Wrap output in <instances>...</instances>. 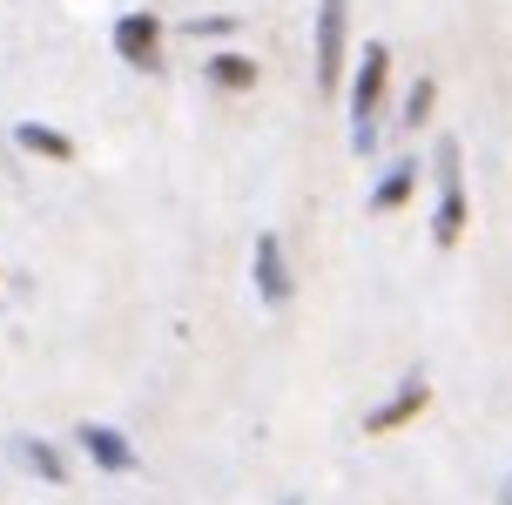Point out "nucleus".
Segmentation results:
<instances>
[{
  "instance_id": "2",
  "label": "nucleus",
  "mask_w": 512,
  "mask_h": 505,
  "mask_svg": "<svg viewBox=\"0 0 512 505\" xmlns=\"http://www.w3.org/2000/svg\"><path fill=\"white\" fill-rule=\"evenodd\" d=\"M432 169H438V216H432V243L438 250H452L465 236V162H459V142H438L432 155Z\"/></svg>"
},
{
  "instance_id": "9",
  "label": "nucleus",
  "mask_w": 512,
  "mask_h": 505,
  "mask_svg": "<svg viewBox=\"0 0 512 505\" xmlns=\"http://www.w3.org/2000/svg\"><path fill=\"white\" fill-rule=\"evenodd\" d=\"M203 75H209V88H230V95H250L256 81H263V68H256L250 54H209V61H203Z\"/></svg>"
},
{
  "instance_id": "1",
  "label": "nucleus",
  "mask_w": 512,
  "mask_h": 505,
  "mask_svg": "<svg viewBox=\"0 0 512 505\" xmlns=\"http://www.w3.org/2000/svg\"><path fill=\"white\" fill-rule=\"evenodd\" d=\"M384 75H391V54L384 41H364L358 81H351V149L371 155L378 149V115H384Z\"/></svg>"
},
{
  "instance_id": "10",
  "label": "nucleus",
  "mask_w": 512,
  "mask_h": 505,
  "mask_svg": "<svg viewBox=\"0 0 512 505\" xmlns=\"http://www.w3.org/2000/svg\"><path fill=\"white\" fill-rule=\"evenodd\" d=\"M411 189H418V155H405V162H391V169H384V182L371 189V209L391 216V209H405V202H411Z\"/></svg>"
},
{
  "instance_id": "6",
  "label": "nucleus",
  "mask_w": 512,
  "mask_h": 505,
  "mask_svg": "<svg viewBox=\"0 0 512 505\" xmlns=\"http://www.w3.org/2000/svg\"><path fill=\"white\" fill-rule=\"evenodd\" d=\"M250 277H256V297L270 303V310H283L290 303V263H283V243L263 229L256 236V263H250Z\"/></svg>"
},
{
  "instance_id": "4",
  "label": "nucleus",
  "mask_w": 512,
  "mask_h": 505,
  "mask_svg": "<svg viewBox=\"0 0 512 505\" xmlns=\"http://www.w3.org/2000/svg\"><path fill=\"white\" fill-rule=\"evenodd\" d=\"M115 54L142 75H162V21L155 14H122L115 21Z\"/></svg>"
},
{
  "instance_id": "11",
  "label": "nucleus",
  "mask_w": 512,
  "mask_h": 505,
  "mask_svg": "<svg viewBox=\"0 0 512 505\" xmlns=\"http://www.w3.org/2000/svg\"><path fill=\"white\" fill-rule=\"evenodd\" d=\"M14 142H21L27 155H41V162H75V142H68V135H61V128L21 122V128H14Z\"/></svg>"
},
{
  "instance_id": "3",
  "label": "nucleus",
  "mask_w": 512,
  "mask_h": 505,
  "mask_svg": "<svg viewBox=\"0 0 512 505\" xmlns=\"http://www.w3.org/2000/svg\"><path fill=\"white\" fill-rule=\"evenodd\" d=\"M344 41H351V0H317V88H344Z\"/></svg>"
},
{
  "instance_id": "7",
  "label": "nucleus",
  "mask_w": 512,
  "mask_h": 505,
  "mask_svg": "<svg viewBox=\"0 0 512 505\" xmlns=\"http://www.w3.org/2000/svg\"><path fill=\"white\" fill-rule=\"evenodd\" d=\"M425 398H432V384H425V371H405V384L391 391V398L364 418V431H398V425H411L418 411H425Z\"/></svg>"
},
{
  "instance_id": "5",
  "label": "nucleus",
  "mask_w": 512,
  "mask_h": 505,
  "mask_svg": "<svg viewBox=\"0 0 512 505\" xmlns=\"http://www.w3.org/2000/svg\"><path fill=\"white\" fill-rule=\"evenodd\" d=\"M75 438H81V452L95 458L102 472H115V479H128V472L142 465V458H135V445H128V438H122L115 425H102V418H88V425H81Z\"/></svg>"
},
{
  "instance_id": "8",
  "label": "nucleus",
  "mask_w": 512,
  "mask_h": 505,
  "mask_svg": "<svg viewBox=\"0 0 512 505\" xmlns=\"http://www.w3.org/2000/svg\"><path fill=\"white\" fill-rule=\"evenodd\" d=\"M7 458H14L21 472H34L41 485H68V458L54 452L48 438H14V445H7Z\"/></svg>"
},
{
  "instance_id": "13",
  "label": "nucleus",
  "mask_w": 512,
  "mask_h": 505,
  "mask_svg": "<svg viewBox=\"0 0 512 505\" xmlns=\"http://www.w3.org/2000/svg\"><path fill=\"white\" fill-rule=\"evenodd\" d=\"M236 14H209V21H189V34H196V41H203V34H236Z\"/></svg>"
},
{
  "instance_id": "15",
  "label": "nucleus",
  "mask_w": 512,
  "mask_h": 505,
  "mask_svg": "<svg viewBox=\"0 0 512 505\" xmlns=\"http://www.w3.org/2000/svg\"><path fill=\"white\" fill-rule=\"evenodd\" d=\"M283 505H304V499H283Z\"/></svg>"
},
{
  "instance_id": "12",
  "label": "nucleus",
  "mask_w": 512,
  "mask_h": 505,
  "mask_svg": "<svg viewBox=\"0 0 512 505\" xmlns=\"http://www.w3.org/2000/svg\"><path fill=\"white\" fill-rule=\"evenodd\" d=\"M432 101H438V88L418 75V88L405 95V128H425V122H432Z\"/></svg>"
},
{
  "instance_id": "14",
  "label": "nucleus",
  "mask_w": 512,
  "mask_h": 505,
  "mask_svg": "<svg viewBox=\"0 0 512 505\" xmlns=\"http://www.w3.org/2000/svg\"><path fill=\"white\" fill-rule=\"evenodd\" d=\"M499 499H506V505H512V472H506V492H499Z\"/></svg>"
}]
</instances>
